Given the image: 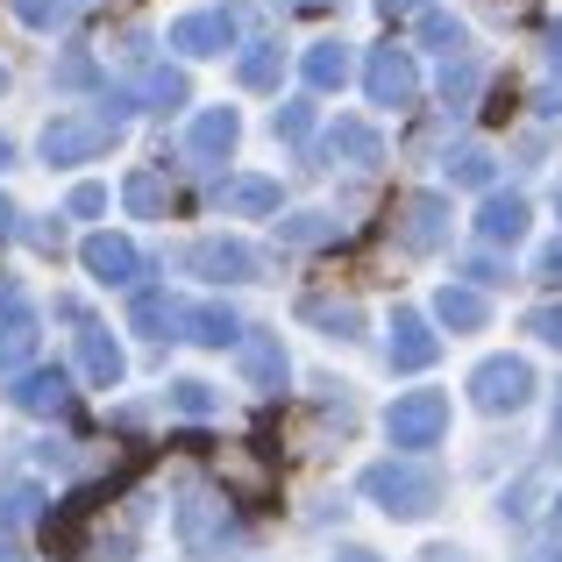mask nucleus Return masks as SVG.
<instances>
[{"label": "nucleus", "instance_id": "obj_10", "mask_svg": "<svg viewBox=\"0 0 562 562\" xmlns=\"http://www.w3.org/2000/svg\"><path fill=\"white\" fill-rule=\"evenodd\" d=\"M235 136H243V122H235L228 108H206L200 122H192V136H186V157L192 165H221V157L235 150Z\"/></svg>", "mask_w": 562, "mask_h": 562}, {"label": "nucleus", "instance_id": "obj_24", "mask_svg": "<svg viewBox=\"0 0 562 562\" xmlns=\"http://www.w3.org/2000/svg\"><path fill=\"white\" fill-rule=\"evenodd\" d=\"M342 79H349V50L342 43H314V50H306V86L328 93V86H342Z\"/></svg>", "mask_w": 562, "mask_h": 562}, {"label": "nucleus", "instance_id": "obj_18", "mask_svg": "<svg viewBox=\"0 0 562 562\" xmlns=\"http://www.w3.org/2000/svg\"><path fill=\"white\" fill-rule=\"evenodd\" d=\"M235 79H243L249 93H271V86L285 79V50H278V43H249L243 65H235Z\"/></svg>", "mask_w": 562, "mask_h": 562}, {"label": "nucleus", "instance_id": "obj_36", "mask_svg": "<svg viewBox=\"0 0 562 562\" xmlns=\"http://www.w3.org/2000/svg\"><path fill=\"white\" fill-rule=\"evenodd\" d=\"M14 14H22V22H57L65 0H14Z\"/></svg>", "mask_w": 562, "mask_h": 562}, {"label": "nucleus", "instance_id": "obj_40", "mask_svg": "<svg viewBox=\"0 0 562 562\" xmlns=\"http://www.w3.org/2000/svg\"><path fill=\"white\" fill-rule=\"evenodd\" d=\"M520 562H562V541H541V549H527Z\"/></svg>", "mask_w": 562, "mask_h": 562}, {"label": "nucleus", "instance_id": "obj_19", "mask_svg": "<svg viewBox=\"0 0 562 562\" xmlns=\"http://www.w3.org/2000/svg\"><path fill=\"white\" fill-rule=\"evenodd\" d=\"M435 321H449L456 335H470V328H484V300L470 285H441L435 292Z\"/></svg>", "mask_w": 562, "mask_h": 562}, {"label": "nucleus", "instance_id": "obj_26", "mask_svg": "<svg viewBox=\"0 0 562 562\" xmlns=\"http://www.w3.org/2000/svg\"><path fill=\"white\" fill-rule=\"evenodd\" d=\"M420 43H427V50H441V57H463V22L427 8V14H420Z\"/></svg>", "mask_w": 562, "mask_h": 562}, {"label": "nucleus", "instance_id": "obj_4", "mask_svg": "<svg viewBox=\"0 0 562 562\" xmlns=\"http://www.w3.org/2000/svg\"><path fill=\"white\" fill-rule=\"evenodd\" d=\"M363 93H371L378 108H413V100H420V71H413V57L392 50V43H378L371 65H363Z\"/></svg>", "mask_w": 562, "mask_h": 562}, {"label": "nucleus", "instance_id": "obj_15", "mask_svg": "<svg viewBox=\"0 0 562 562\" xmlns=\"http://www.w3.org/2000/svg\"><path fill=\"white\" fill-rule=\"evenodd\" d=\"M79 371L93 384H122V349H114L108 328H93V321L79 328Z\"/></svg>", "mask_w": 562, "mask_h": 562}, {"label": "nucleus", "instance_id": "obj_12", "mask_svg": "<svg viewBox=\"0 0 562 562\" xmlns=\"http://www.w3.org/2000/svg\"><path fill=\"white\" fill-rule=\"evenodd\" d=\"M235 349H243V378L257 384V392H278V384H285V349H278L271 328H249Z\"/></svg>", "mask_w": 562, "mask_h": 562}, {"label": "nucleus", "instance_id": "obj_42", "mask_svg": "<svg viewBox=\"0 0 562 562\" xmlns=\"http://www.w3.org/2000/svg\"><path fill=\"white\" fill-rule=\"evenodd\" d=\"M541 50H549L555 65H562V22H549V43H541Z\"/></svg>", "mask_w": 562, "mask_h": 562}, {"label": "nucleus", "instance_id": "obj_34", "mask_svg": "<svg viewBox=\"0 0 562 562\" xmlns=\"http://www.w3.org/2000/svg\"><path fill=\"white\" fill-rule=\"evenodd\" d=\"M100 206H108V186H79V192H71V206H65V214H79V221H93V214H100Z\"/></svg>", "mask_w": 562, "mask_h": 562}, {"label": "nucleus", "instance_id": "obj_43", "mask_svg": "<svg viewBox=\"0 0 562 562\" xmlns=\"http://www.w3.org/2000/svg\"><path fill=\"white\" fill-rule=\"evenodd\" d=\"M0 235H14V206L8 200H0Z\"/></svg>", "mask_w": 562, "mask_h": 562}, {"label": "nucleus", "instance_id": "obj_9", "mask_svg": "<svg viewBox=\"0 0 562 562\" xmlns=\"http://www.w3.org/2000/svg\"><path fill=\"white\" fill-rule=\"evenodd\" d=\"M192 271L214 278V285H243V278H257V249L249 243H200L192 249Z\"/></svg>", "mask_w": 562, "mask_h": 562}, {"label": "nucleus", "instance_id": "obj_47", "mask_svg": "<svg viewBox=\"0 0 562 562\" xmlns=\"http://www.w3.org/2000/svg\"><path fill=\"white\" fill-rule=\"evenodd\" d=\"M8 157H14V150H8V136H0V165H8Z\"/></svg>", "mask_w": 562, "mask_h": 562}, {"label": "nucleus", "instance_id": "obj_45", "mask_svg": "<svg viewBox=\"0 0 562 562\" xmlns=\"http://www.w3.org/2000/svg\"><path fill=\"white\" fill-rule=\"evenodd\" d=\"M278 8H328V0H278Z\"/></svg>", "mask_w": 562, "mask_h": 562}, {"label": "nucleus", "instance_id": "obj_48", "mask_svg": "<svg viewBox=\"0 0 562 562\" xmlns=\"http://www.w3.org/2000/svg\"><path fill=\"white\" fill-rule=\"evenodd\" d=\"M555 520H562V498H555Z\"/></svg>", "mask_w": 562, "mask_h": 562}, {"label": "nucleus", "instance_id": "obj_29", "mask_svg": "<svg viewBox=\"0 0 562 562\" xmlns=\"http://www.w3.org/2000/svg\"><path fill=\"white\" fill-rule=\"evenodd\" d=\"M122 200L136 206V214H157V206H165V186H157V171H136V179L122 186Z\"/></svg>", "mask_w": 562, "mask_h": 562}, {"label": "nucleus", "instance_id": "obj_6", "mask_svg": "<svg viewBox=\"0 0 562 562\" xmlns=\"http://www.w3.org/2000/svg\"><path fill=\"white\" fill-rule=\"evenodd\" d=\"M398 243L406 249H441L449 243V200H441V192H413L406 200V214H398Z\"/></svg>", "mask_w": 562, "mask_h": 562}, {"label": "nucleus", "instance_id": "obj_41", "mask_svg": "<svg viewBox=\"0 0 562 562\" xmlns=\"http://www.w3.org/2000/svg\"><path fill=\"white\" fill-rule=\"evenodd\" d=\"M541 114H562V86H541Z\"/></svg>", "mask_w": 562, "mask_h": 562}, {"label": "nucleus", "instance_id": "obj_2", "mask_svg": "<svg viewBox=\"0 0 562 562\" xmlns=\"http://www.w3.org/2000/svg\"><path fill=\"white\" fill-rule=\"evenodd\" d=\"M114 136H122L114 114H57V122L43 128V157H50V165H86V157H108Z\"/></svg>", "mask_w": 562, "mask_h": 562}, {"label": "nucleus", "instance_id": "obj_49", "mask_svg": "<svg viewBox=\"0 0 562 562\" xmlns=\"http://www.w3.org/2000/svg\"><path fill=\"white\" fill-rule=\"evenodd\" d=\"M0 86H8V79H0Z\"/></svg>", "mask_w": 562, "mask_h": 562}, {"label": "nucleus", "instance_id": "obj_38", "mask_svg": "<svg viewBox=\"0 0 562 562\" xmlns=\"http://www.w3.org/2000/svg\"><path fill=\"white\" fill-rule=\"evenodd\" d=\"M463 271H470V278H477V285H498V278H506V271H498V257H470V263H463Z\"/></svg>", "mask_w": 562, "mask_h": 562}, {"label": "nucleus", "instance_id": "obj_44", "mask_svg": "<svg viewBox=\"0 0 562 562\" xmlns=\"http://www.w3.org/2000/svg\"><path fill=\"white\" fill-rule=\"evenodd\" d=\"M335 562H378V555H363V549H342V555H335Z\"/></svg>", "mask_w": 562, "mask_h": 562}, {"label": "nucleus", "instance_id": "obj_21", "mask_svg": "<svg viewBox=\"0 0 562 562\" xmlns=\"http://www.w3.org/2000/svg\"><path fill=\"white\" fill-rule=\"evenodd\" d=\"M186 321H192L186 335H192V342H206V349H221V342H243V321H235L228 306H192Z\"/></svg>", "mask_w": 562, "mask_h": 562}, {"label": "nucleus", "instance_id": "obj_28", "mask_svg": "<svg viewBox=\"0 0 562 562\" xmlns=\"http://www.w3.org/2000/svg\"><path fill=\"white\" fill-rule=\"evenodd\" d=\"M306 321H321V328H328V335H363V314H357V306H328V300H306Z\"/></svg>", "mask_w": 562, "mask_h": 562}, {"label": "nucleus", "instance_id": "obj_33", "mask_svg": "<svg viewBox=\"0 0 562 562\" xmlns=\"http://www.w3.org/2000/svg\"><path fill=\"white\" fill-rule=\"evenodd\" d=\"M527 328H535L549 349H562V306H535V314H527Z\"/></svg>", "mask_w": 562, "mask_h": 562}, {"label": "nucleus", "instance_id": "obj_1", "mask_svg": "<svg viewBox=\"0 0 562 562\" xmlns=\"http://www.w3.org/2000/svg\"><path fill=\"white\" fill-rule=\"evenodd\" d=\"M363 498H378L392 520H420V513H435L441 477L427 463H371L363 470Z\"/></svg>", "mask_w": 562, "mask_h": 562}, {"label": "nucleus", "instance_id": "obj_5", "mask_svg": "<svg viewBox=\"0 0 562 562\" xmlns=\"http://www.w3.org/2000/svg\"><path fill=\"white\" fill-rule=\"evenodd\" d=\"M527 392H535V371H527L520 357H492L477 378H470V398H477L484 413H520Z\"/></svg>", "mask_w": 562, "mask_h": 562}, {"label": "nucleus", "instance_id": "obj_8", "mask_svg": "<svg viewBox=\"0 0 562 562\" xmlns=\"http://www.w3.org/2000/svg\"><path fill=\"white\" fill-rule=\"evenodd\" d=\"M171 43H179L186 57H214L221 43H235V14H228V8H200V14H179V22H171Z\"/></svg>", "mask_w": 562, "mask_h": 562}, {"label": "nucleus", "instance_id": "obj_30", "mask_svg": "<svg viewBox=\"0 0 562 562\" xmlns=\"http://www.w3.org/2000/svg\"><path fill=\"white\" fill-rule=\"evenodd\" d=\"M449 179H456V186H492V157H484V150H456Z\"/></svg>", "mask_w": 562, "mask_h": 562}, {"label": "nucleus", "instance_id": "obj_35", "mask_svg": "<svg viewBox=\"0 0 562 562\" xmlns=\"http://www.w3.org/2000/svg\"><path fill=\"white\" fill-rule=\"evenodd\" d=\"M29 513H36V492H8V498H0V527L29 520Z\"/></svg>", "mask_w": 562, "mask_h": 562}, {"label": "nucleus", "instance_id": "obj_7", "mask_svg": "<svg viewBox=\"0 0 562 562\" xmlns=\"http://www.w3.org/2000/svg\"><path fill=\"white\" fill-rule=\"evenodd\" d=\"M86 271H93L100 285H136L143 278V249L128 243V235H86Z\"/></svg>", "mask_w": 562, "mask_h": 562}, {"label": "nucleus", "instance_id": "obj_14", "mask_svg": "<svg viewBox=\"0 0 562 562\" xmlns=\"http://www.w3.org/2000/svg\"><path fill=\"white\" fill-rule=\"evenodd\" d=\"M477 228H484V243H520L527 235V200L520 192H492L484 214H477Z\"/></svg>", "mask_w": 562, "mask_h": 562}, {"label": "nucleus", "instance_id": "obj_32", "mask_svg": "<svg viewBox=\"0 0 562 562\" xmlns=\"http://www.w3.org/2000/svg\"><path fill=\"white\" fill-rule=\"evenodd\" d=\"M306 128H314V100H292V108L278 114V136H285V143H306Z\"/></svg>", "mask_w": 562, "mask_h": 562}, {"label": "nucleus", "instance_id": "obj_13", "mask_svg": "<svg viewBox=\"0 0 562 562\" xmlns=\"http://www.w3.org/2000/svg\"><path fill=\"white\" fill-rule=\"evenodd\" d=\"M8 398L22 413H65L71 406V384H65V371H22L8 384Z\"/></svg>", "mask_w": 562, "mask_h": 562}, {"label": "nucleus", "instance_id": "obj_39", "mask_svg": "<svg viewBox=\"0 0 562 562\" xmlns=\"http://www.w3.org/2000/svg\"><path fill=\"white\" fill-rule=\"evenodd\" d=\"M384 14H420V8H435V0H378Z\"/></svg>", "mask_w": 562, "mask_h": 562}, {"label": "nucleus", "instance_id": "obj_16", "mask_svg": "<svg viewBox=\"0 0 562 562\" xmlns=\"http://www.w3.org/2000/svg\"><path fill=\"white\" fill-rule=\"evenodd\" d=\"M192 314V306H179L171 292H136V306H128V321H136L143 335H186L179 321Z\"/></svg>", "mask_w": 562, "mask_h": 562}, {"label": "nucleus", "instance_id": "obj_46", "mask_svg": "<svg viewBox=\"0 0 562 562\" xmlns=\"http://www.w3.org/2000/svg\"><path fill=\"white\" fill-rule=\"evenodd\" d=\"M555 441H562V398H555Z\"/></svg>", "mask_w": 562, "mask_h": 562}, {"label": "nucleus", "instance_id": "obj_22", "mask_svg": "<svg viewBox=\"0 0 562 562\" xmlns=\"http://www.w3.org/2000/svg\"><path fill=\"white\" fill-rule=\"evenodd\" d=\"M328 150H342V165H378V128L371 122H335Z\"/></svg>", "mask_w": 562, "mask_h": 562}, {"label": "nucleus", "instance_id": "obj_37", "mask_svg": "<svg viewBox=\"0 0 562 562\" xmlns=\"http://www.w3.org/2000/svg\"><path fill=\"white\" fill-rule=\"evenodd\" d=\"M535 278H549V285H562V235H555V243L535 257Z\"/></svg>", "mask_w": 562, "mask_h": 562}, {"label": "nucleus", "instance_id": "obj_25", "mask_svg": "<svg viewBox=\"0 0 562 562\" xmlns=\"http://www.w3.org/2000/svg\"><path fill=\"white\" fill-rule=\"evenodd\" d=\"M328 235H335V214H285L278 221V243H292V249H314Z\"/></svg>", "mask_w": 562, "mask_h": 562}, {"label": "nucleus", "instance_id": "obj_20", "mask_svg": "<svg viewBox=\"0 0 562 562\" xmlns=\"http://www.w3.org/2000/svg\"><path fill=\"white\" fill-rule=\"evenodd\" d=\"M29 349H36V314H29V306H8V321H0V371H14Z\"/></svg>", "mask_w": 562, "mask_h": 562}, {"label": "nucleus", "instance_id": "obj_11", "mask_svg": "<svg viewBox=\"0 0 562 562\" xmlns=\"http://www.w3.org/2000/svg\"><path fill=\"white\" fill-rule=\"evenodd\" d=\"M435 328H427L420 314H392V349H384V357H392V371H427V363H435Z\"/></svg>", "mask_w": 562, "mask_h": 562}, {"label": "nucleus", "instance_id": "obj_23", "mask_svg": "<svg viewBox=\"0 0 562 562\" xmlns=\"http://www.w3.org/2000/svg\"><path fill=\"white\" fill-rule=\"evenodd\" d=\"M221 206H235V214H278V186L271 179H228Z\"/></svg>", "mask_w": 562, "mask_h": 562}, {"label": "nucleus", "instance_id": "obj_17", "mask_svg": "<svg viewBox=\"0 0 562 562\" xmlns=\"http://www.w3.org/2000/svg\"><path fill=\"white\" fill-rule=\"evenodd\" d=\"M214 513H221V498H206V492H186L179 498V541H186V555H200L206 541H214Z\"/></svg>", "mask_w": 562, "mask_h": 562}, {"label": "nucleus", "instance_id": "obj_31", "mask_svg": "<svg viewBox=\"0 0 562 562\" xmlns=\"http://www.w3.org/2000/svg\"><path fill=\"white\" fill-rule=\"evenodd\" d=\"M171 406H179V413H192V420H206V413H214V406H221V398H214V392H206V384H200V378H186V384H179V392H171Z\"/></svg>", "mask_w": 562, "mask_h": 562}, {"label": "nucleus", "instance_id": "obj_3", "mask_svg": "<svg viewBox=\"0 0 562 562\" xmlns=\"http://www.w3.org/2000/svg\"><path fill=\"white\" fill-rule=\"evenodd\" d=\"M384 435L398 441V449H427V441L449 435V398L441 392H406L392 398V413H384Z\"/></svg>", "mask_w": 562, "mask_h": 562}, {"label": "nucleus", "instance_id": "obj_27", "mask_svg": "<svg viewBox=\"0 0 562 562\" xmlns=\"http://www.w3.org/2000/svg\"><path fill=\"white\" fill-rule=\"evenodd\" d=\"M186 100V71H150V79H143V100L136 108H157V114H171Z\"/></svg>", "mask_w": 562, "mask_h": 562}]
</instances>
